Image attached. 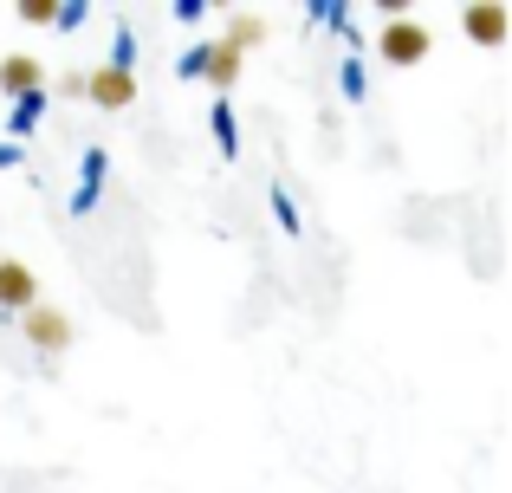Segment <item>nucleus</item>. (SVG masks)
<instances>
[{"mask_svg": "<svg viewBox=\"0 0 512 493\" xmlns=\"http://www.w3.org/2000/svg\"><path fill=\"white\" fill-rule=\"evenodd\" d=\"M20 331H26V344H33L39 357H59L65 344H72V318H65L59 305H26V312H20Z\"/></svg>", "mask_w": 512, "mask_h": 493, "instance_id": "2", "label": "nucleus"}, {"mask_svg": "<svg viewBox=\"0 0 512 493\" xmlns=\"http://www.w3.org/2000/svg\"><path fill=\"white\" fill-rule=\"evenodd\" d=\"M59 98H85V72H65L59 78Z\"/></svg>", "mask_w": 512, "mask_h": 493, "instance_id": "10", "label": "nucleus"}, {"mask_svg": "<svg viewBox=\"0 0 512 493\" xmlns=\"http://www.w3.org/2000/svg\"><path fill=\"white\" fill-rule=\"evenodd\" d=\"M0 91H7V98H39V91H46V65L33 59V52H7V59H0Z\"/></svg>", "mask_w": 512, "mask_h": 493, "instance_id": "4", "label": "nucleus"}, {"mask_svg": "<svg viewBox=\"0 0 512 493\" xmlns=\"http://www.w3.org/2000/svg\"><path fill=\"white\" fill-rule=\"evenodd\" d=\"M188 72H195V78H208V85H234V78H240V52H227L221 46V39H208V46H195V52H188Z\"/></svg>", "mask_w": 512, "mask_h": 493, "instance_id": "6", "label": "nucleus"}, {"mask_svg": "<svg viewBox=\"0 0 512 493\" xmlns=\"http://www.w3.org/2000/svg\"><path fill=\"white\" fill-rule=\"evenodd\" d=\"M39 305V273L26 260H0V312H26Z\"/></svg>", "mask_w": 512, "mask_h": 493, "instance_id": "5", "label": "nucleus"}, {"mask_svg": "<svg viewBox=\"0 0 512 493\" xmlns=\"http://www.w3.org/2000/svg\"><path fill=\"white\" fill-rule=\"evenodd\" d=\"M428 46H435V33H428L422 20H389L383 33H376V52H383V65H422Z\"/></svg>", "mask_w": 512, "mask_h": 493, "instance_id": "1", "label": "nucleus"}, {"mask_svg": "<svg viewBox=\"0 0 512 493\" xmlns=\"http://www.w3.org/2000/svg\"><path fill=\"white\" fill-rule=\"evenodd\" d=\"M13 13H20L26 26H52V20H59V7H52V0H20Z\"/></svg>", "mask_w": 512, "mask_h": 493, "instance_id": "9", "label": "nucleus"}, {"mask_svg": "<svg viewBox=\"0 0 512 493\" xmlns=\"http://www.w3.org/2000/svg\"><path fill=\"white\" fill-rule=\"evenodd\" d=\"M85 98L104 104V111H124V104H137V72L130 65H98L85 78Z\"/></svg>", "mask_w": 512, "mask_h": 493, "instance_id": "3", "label": "nucleus"}, {"mask_svg": "<svg viewBox=\"0 0 512 493\" xmlns=\"http://www.w3.org/2000/svg\"><path fill=\"white\" fill-rule=\"evenodd\" d=\"M461 33L474 39V46H506V7L500 0H474V7L461 13Z\"/></svg>", "mask_w": 512, "mask_h": 493, "instance_id": "7", "label": "nucleus"}, {"mask_svg": "<svg viewBox=\"0 0 512 493\" xmlns=\"http://www.w3.org/2000/svg\"><path fill=\"white\" fill-rule=\"evenodd\" d=\"M266 39V20L260 13H234V20H227V33H221V46L227 52H253Z\"/></svg>", "mask_w": 512, "mask_h": 493, "instance_id": "8", "label": "nucleus"}]
</instances>
